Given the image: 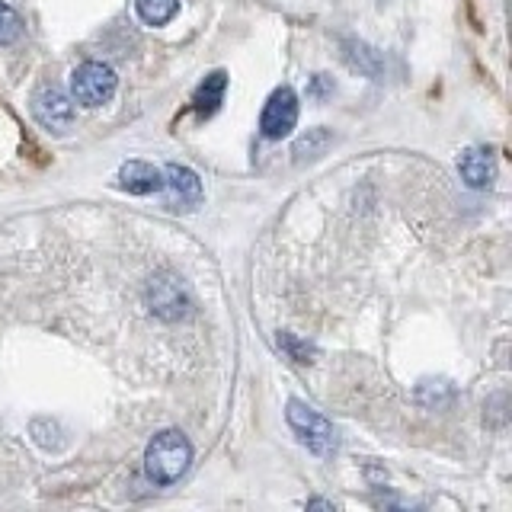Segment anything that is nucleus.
I'll return each instance as SVG.
<instances>
[{
	"instance_id": "1",
	"label": "nucleus",
	"mask_w": 512,
	"mask_h": 512,
	"mask_svg": "<svg viewBox=\"0 0 512 512\" xmlns=\"http://www.w3.org/2000/svg\"><path fill=\"white\" fill-rule=\"evenodd\" d=\"M192 464V442L180 429H164L151 439L148 452H144V471L160 487L176 484Z\"/></svg>"
},
{
	"instance_id": "2",
	"label": "nucleus",
	"mask_w": 512,
	"mask_h": 512,
	"mask_svg": "<svg viewBox=\"0 0 512 512\" xmlns=\"http://www.w3.org/2000/svg\"><path fill=\"white\" fill-rule=\"evenodd\" d=\"M285 416H288V426H292V432L301 439V445L308 448V452H314L320 458L336 452L340 439H336V429L324 413H317L314 407L301 404V400H288Z\"/></svg>"
},
{
	"instance_id": "3",
	"label": "nucleus",
	"mask_w": 512,
	"mask_h": 512,
	"mask_svg": "<svg viewBox=\"0 0 512 512\" xmlns=\"http://www.w3.org/2000/svg\"><path fill=\"white\" fill-rule=\"evenodd\" d=\"M116 84H119V77H116V71L109 68V64L84 61L71 74V96L77 103H84V106H103V103L112 100Z\"/></svg>"
},
{
	"instance_id": "4",
	"label": "nucleus",
	"mask_w": 512,
	"mask_h": 512,
	"mask_svg": "<svg viewBox=\"0 0 512 512\" xmlns=\"http://www.w3.org/2000/svg\"><path fill=\"white\" fill-rule=\"evenodd\" d=\"M32 119H36L48 132H68L74 125V103L58 84H42L32 93Z\"/></svg>"
},
{
	"instance_id": "5",
	"label": "nucleus",
	"mask_w": 512,
	"mask_h": 512,
	"mask_svg": "<svg viewBox=\"0 0 512 512\" xmlns=\"http://www.w3.org/2000/svg\"><path fill=\"white\" fill-rule=\"evenodd\" d=\"M148 308L160 320H183L192 311V298L186 292V285L176 276H157L148 285Z\"/></svg>"
},
{
	"instance_id": "6",
	"label": "nucleus",
	"mask_w": 512,
	"mask_h": 512,
	"mask_svg": "<svg viewBox=\"0 0 512 512\" xmlns=\"http://www.w3.org/2000/svg\"><path fill=\"white\" fill-rule=\"evenodd\" d=\"M298 122V96L292 87H279L269 93V100L263 106V116H260V132L269 141H279L295 128Z\"/></svg>"
},
{
	"instance_id": "7",
	"label": "nucleus",
	"mask_w": 512,
	"mask_h": 512,
	"mask_svg": "<svg viewBox=\"0 0 512 512\" xmlns=\"http://www.w3.org/2000/svg\"><path fill=\"white\" fill-rule=\"evenodd\" d=\"M164 189L170 192L173 208H196L202 202V180L183 164L164 167Z\"/></svg>"
},
{
	"instance_id": "8",
	"label": "nucleus",
	"mask_w": 512,
	"mask_h": 512,
	"mask_svg": "<svg viewBox=\"0 0 512 512\" xmlns=\"http://www.w3.org/2000/svg\"><path fill=\"white\" fill-rule=\"evenodd\" d=\"M458 173L461 180L471 189H487L496 180V157L490 148H468L458 160Z\"/></svg>"
},
{
	"instance_id": "9",
	"label": "nucleus",
	"mask_w": 512,
	"mask_h": 512,
	"mask_svg": "<svg viewBox=\"0 0 512 512\" xmlns=\"http://www.w3.org/2000/svg\"><path fill=\"white\" fill-rule=\"evenodd\" d=\"M119 186L125 192H132V196H151V192L164 189V170L144 164V160H128L119 170Z\"/></svg>"
},
{
	"instance_id": "10",
	"label": "nucleus",
	"mask_w": 512,
	"mask_h": 512,
	"mask_svg": "<svg viewBox=\"0 0 512 512\" xmlns=\"http://www.w3.org/2000/svg\"><path fill=\"white\" fill-rule=\"evenodd\" d=\"M343 58H346V64L352 71H359V74L372 77V80H381L384 68H388L378 48H372L362 39H343Z\"/></svg>"
},
{
	"instance_id": "11",
	"label": "nucleus",
	"mask_w": 512,
	"mask_h": 512,
	"mask_svg": "<svg viewBox=\"0 0 512 512\" xmlns=\"http://www.w3.org/2000/svg\"><path fill=\"white\" fill-rule=\"evenodd\" d=\"M224 90H228V74L224 71H215V74H208L202 84H199V90H196V96H192V103H196V112L199 116H212V112L221 106V100H224Z\"/></svg>"
},
{
	"instance_id": "12",
	"label": "nucleus",
	"mask_w": 512,
	"mask_h": 512,
	"mask_svg": "<svg viewBox=\"0 0 512 512\" xmlns=\"http://www.w3.org/2000/svg\"><path fill=\"white\" fill-rule=\"evenodd\" d=\"M330 144H333V132L330 128H308V135H301L295 141V164H311V160L317 157H324L330 151Z\"/></svg>"
},
{
	"instance_id": "13",
	"label": "nucleus",
	"mask_w": 512,
	"mask_h": 512,
	"mask_svg": "<svg viewBox=\"0 0 512 512\" xmlns=\"http://www.w3.org/2000/svg\"><path fill=\"white\" fill-rule=\"evenodd\" d=\"M135 7L148 26H164L173 20L176 10H180V0H135Z\"/></svg>"
},
{
	"instance_id": "14",
	"label": "nucleus",
	"mask_w": 512,
	"mask_h": 512,
	"mask_svg": "<svg viewBox=\"0 0 512 512\" xmlns=\"http://www.w3.org/2000/svg\"><path fill=\"white\" fill-rule=\"evenodd\" d=\"M23 36V20L13 7L0 4V45H13Z\"/></svg>"
},
{
	"instance_id": "15",
	"label": "nucleus",
	"mask_w": 512,
	"mask_h": 512,
	"mask_svg": "<svg viewBox=\"0 0 512 512\" xmlns=\"http://www.w3.org/2000/svg\"><path fill=\"white\" fill-rule=\"evenodd\" d=\"M279 346L288 352V359H295V362H314V356H317V349L308 343V340H298V336H292V333H279Z\"/></svg>"
},
{
	"instance_id": "16",
	"label": "nucleus",
	"mask_w": 512,
	"mask_h": 512,
	"mask_svg": "<svg viewBox=\"0 0 512 512\" xmlns=\"http://www.w3.org/2000/svg\"><path fill=\"white\" fill-rule=\"evenodd\" d=\"M327 90H333V80L327 74H317L314 84H311V96H324Z\"/></svg>"
},
{
	"instance_id": "17",
	"label": "nucleus",
	"mask_w": 512,
	"mask_h": 512,
	"mask_svg": "<svg viewBox=\"0 0 512 512\" xmlns=\"http://www.w3.org/2000/svg\"><path fill=\"white\" fill-rule=\"evenodd\" d=\"M308 509H333V503H327V500H311Z\"/></svg>"
}]
</instances>
